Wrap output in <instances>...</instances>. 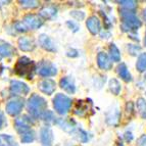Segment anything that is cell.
<instances>
[{
	"instance_id": "obj_42",
	"label": "cell",
	"mask_w": 146,
	"mask_h": 146,
	"mask_svg": "<svg viewBox=\"0 0 146 146\" xmlns=\"http://www.w3.org/2000/svg\"><path fill=\"white\" fill-rule=\"evenodd\" d=\"M145 79H146V76H145Z\"/></svg>"
},
{
	"instance_id": "obj_2",
	"label": "cell",
	"mask_w": 146,
	"mask_h": 146,
	"mask_svg": "<svg viewBox=\"0 0 146 146\" xmlns=\"http://www.w3.org/2000/svg\"><path fill=\"white\" fill-rule=\"evenodd\" d=\"M35 71H36V66H35L34 61L31 60L27 56L20 57L15 66V74L20 77L29 79V80L33 79Z\"/></svg>"
},
{
	"instance_id": "obj_23",
	"label": "cell",
	"mask_w": 146,
	"mask_h": 146,
	"mask_svg": "<svg viewBox=\"0 0 146 146\" xmlns=\"http://www.w3.org/2000/svg\"><path fill=\"white\" fill-rule=\"evenodd\" d=\"M108 51H110V55L111 57V59L113 61H119L121 60V52H119V48L115 46V44L111 43L110 45V48H108Z\"/></svg>"
},
{
	"instance_id": "obj_8",
	"label": "cell",
	"mask_w": 146,
	"mask_h": 146,
	"mask_svg": "<svg viewBox=\"0 0 146 146\" xmlns=\"http://www.w3.org/2000/svg\"><path fill=\"white\" fill-rule=\"evenodd\" d=\"M24 25L28 30H37L43 25V21L36 15H25L23 20Z\"/></svg>"
},
{
	"instance_id": "obj_16",
	"label": "cell",
	"mask_w": 146,
	"mask_h": 146,
	"mask_svg": "<svg viewBox=\"0 0 146 146\" xmlns=\"http://www.w3.org/2000/svg\"><path fill=\"white\" fill-rule=\"evenodd\" d=\"M97 64L101 70L110 71L112 68V61L110 60V56L104 52H99L97 55Z\"/></svg>"
},
{
	"instance_id": "obj_26",
	"label": "cell",
	"mask_w": 146,
	"mask_h": 146,
	"mask_svg": "<svg viewBox=\"0 0 146 146\" xmlns=\"http://www.w3.org/2000/svg\"><path fill=\"white\" fill-rule=\"evenodd\" d=\"M108 86H110V90L112 92V94L115 95L119 94V92H121V84H119V82L117 79H111L110 81Z\"/></svg>"
},
{
	"instance_id": "obj_22",
	"label": "cell",
	"mask_w": 146,
	"mask_h": 146,
	"mask_svg": "<svg viewBox=\"0 0 146 146\" xmlns=\"http://www.w3.org/2000/svg\"><path fill=\"white\" fill-rule=\"evenodd\" d=\"M0 143L2 144L3 146H17V141L15 140L13 137L5 134L0 135Z\"/></svg>"
},
{
	"instance_id": "obj_4",
	"label": "cell",
	"mask_w": 146,
	"mask_h": 146,
	"mask_svg": "<svg viewBox=\"0 0 146 146\" xmlns=\"http://www.w3.org/2000/svg\"><path fill=\"white\" fill-rule=\"evenodd\" d=\"M53 106L57 113H59V115H66V112L71 110L72 99L70 97H68L66 95L58 93L53 98Z\"/></svg>"
},
{
	"instance_id": "obj_9",
	"label": "cell",
	"mask_w": 146,
	"mask_h": 146,
	"mask_svg": "<svg viewBox=\"0 0 146 146\" xmlns=\"http://www.w3.org/2000/svg\"><path fill=\"white\" fill-rule=\"evenodd\" d=\"M53 132L49 127H43L40 130V142L42 146H53Z\"/></svg>"
},
{
	"instance_id": "obj_33",
	"label": "cell",
	"mask_w": 146,
	"mask_h": 146,
	"mask_svg": "<svg viewBox=\"0 0 146 146\" xmlns=\"http://www.w3.org/2000/svg\"><path fill=\"white\" fill-rule=\"evenodd\" d=\"M128 49H129V53L131 55H137V53L141 50V47L137 46V45H129Z\"/></svg>"
},
{
	"instance_id": "obj_32",
	"label": "cell",
	"mask_w": 146,
	"mask_h": 146,
	"mask_svg": "<svg viewBox=\"0 0 146 146\" xmlns=\"http://www.w3.org/2000/svg\"><path fill=\"white\" fill-rule=\"evenodd\" d=\"M41 119L43 121H45V122H51V121L55 122V117H53V113L51 111H49V110H46V111L44 112Z\"/></svg>"
},
{
	"instance_id": "obj_18",
	"label": "cell",
	"mask_w": 146,
	"mask_h": 146,
	"mask_svg": "<svg viewBox=\"0 0 146 146\" xmlns=\"http://www.w3.org/2000/svg\"><path fill=\"white\" fill-rule=\"evenodd\" d=\"M15 48L11 44L4 40L0 39V56L3 57H10L13 54H15Z\"/></svg>"
},
{
	"instance_id": "obj_29",
	"label": "cell",
	"mask_w": 146,
	"mask_h": 146,
	"mask_svg": "<svg viewBox=\"0 0 146 146\" xmlns=\"http://www.w3.org/2000/svg\"><path fill=\"white\" fill-rule=\"evenodd\" d=\"M20 3L24 8H35L39 4L38 1H34V0H23L20 1Z\"/></svg>"
},
{
	"instance_id": "obj_20",
	"label": "cell",
	"mask_w": 146,
	"mask_h": 146,
	"mask_svg": "<svg viewBox=\"0 0 146 146\" xmlns=\"http://www.w3.org/2000/svg\"><path fill=\"white\" fill-rule=\"evenodd\" d=\"M39 15L41 17H43L44 20H52L56 17L57 15V8L55 6H45L40 10Z\"/></svg>"
},
{
	"instance_id": "obj_12",
	"label": "cell",
	"mask_w": 146,
	"mask_h": 146,
	"mask_svg": "<svg viewBox=\"0 0 146 146\" xmlns=\"http://www.w3.org/2000/svg\"><path fill=\"white\" fill-rule=\"evenodd\" d=\"M91 107H92V102L90 99L79 100L77 102V105H76L75 113L80 115V117H85L89 112V110H91Z\"/></svg>"
},
{
	"instance_id": "obj_14",
	"label": "cell",
	"mask_w": 146,
	"mask_h": 146,
	"mask_svg": "<svg viewBox=\"0 0 146 146\" xmlns=\"http://www.w3.org/2000/svg\"><path fill=\"white\" fill-rule=\"evenodd\" d=\"M86 27L88 28L89 32L92 35L98 34L100 30H101V24H100L99 19L97 17H95V15L88 17V20L86 21Z\"/></svg>"
},
{
	"instance_id": "obj_37",
	"label": "cell",
	"mask_w": 146,
	"mask_h": 146,
	"mask_svg": "<svg viewBox=\"0 0 146 146\" xmlns=\"http://www.w3.org/2000/svg\"><path fill=\"white\" fill-rule=\"evenodd\" d=\"M125 138H126L127 141H131L132 139H133V136H132V134L130 132H127L126 134H125Z\"/></svg>"
},
{
	"instance_id": "obj_35",
	"label": "cell",
	"mask_w": 146,
	"mask_h": 146,
	"mask_svg": "<svg viewBox=\"0 0 146 146\" xmlns=\"http://www.w3.org/2000/svg\"><path fill=\"white\" fill-rule=\"evenodd\" d=\"M137 146H146V135H142L137 140Z\"/></svg>"
},
{
	"instance_id": "obj_36",
	"label": "cell",
	"mask_w": 146,
	"mask_h": 146,
	"mask_svg": "<svg viewBox=\"0 0 146 146\" xmlns=\"http://www.w3.org/2000/svg\"><path fill=\"white\" fill-rule=\"evenodd\" d=\"M66 25H68V27L71 28V30H73L74 32L79 31V26L77 24H75L74 22H71V21H68V22L66 23Z\"/></svg>"
},
{
	"instance_id": "obj_3",
	"label": "cell",
	"mask_w": 146,
	"mask_h": 146,
	"mask_svg": "<svg viewBox=\"0 0 146 146\" xmlns=\"http://www.w3.org/2000/svg\"><path fill=\"white\" fill-rule=\"evenodd\" d=\"M121 17H122V29L125 32L135 31L142 26L140 20L135 15L134 10L122 9Z\"/></svg>"
},
{
	"instance_id": "obj_19",
	"label": "cell",
	"mask_w": 146,
	"mask_h": 146,
	"mask_svg": "<svg viewBox=\"0 0 146 146\" xmlns=\"http://www.w3.org/2000/svg\"><path fill=\"white\" fill-rule=\"evenodd\" d=\"M59 86H60L61 89L66 91V92L70 93V94H73L76 91V85L74 80L71 77H64L60 80L59 82Z\"/></svg>"
},
{
	"instance_id": "obj_39",
	"label": "cell",
	"mask_w": 146,
	"mask_h": 146,
	"mask_svg": "<svg viewBox=\"0 0 146 146\" xmlns=\"http://www.w3.org/2000/svg\"><path fill=\"white\" fill-rule=\"evenodd\" d=\"M2 71H3V66H1V64H0V74L2 73Z\"/></svg>"
},
{
	"instance_id": "obj_31",
	"label": "cell",
	"mask_w": 146,
	"mask_h": 146,
	"mask_svg": "<svg viewBox=\"0 0 146 146\" xmlns=\"http://www.w3.org/2000/svg\"><path fill=\"white\" fill-rule=\"evenodd\" d=\"M71 15L77 21H82L85 19V12L79 11V10H73V11H71Z\"/></svg>"
},
{
	"instance_id": "obj_15",
	"label": "cell",
	"mask_w": 146,
	"mask_h": 146,
	"mask_svg": "<svg viewBox=\"0 0 146 146\" xmlns=\"http://www.w3.org/2000/svg\"><path fill=\"white\" fill-rule=\"evenodd\" d=\"M56 125H58L61 129L64 130L66 132H68V133H75L76 130L78 129L77 126H76L75 121L73 119H55Z\"/></svg>"
},
{
	"instance_id": "obj_41",
	"label": "cell",
	"mask_w": 146,
	"mask_h": 146,
	"mask_svg": "<svg viewBox=\"0 0 146 146\" xmlns=\"http://www.w3.org/2000/svg\"><path fill=\"white\" fill-rule=\"evenodd\" d=\"M0 146H3V145H2V144H1V143H0Z\"/></svg>"
},
{
	"instance_id": "obj_7",
	"label": "cell",
	"mask_w": 146,
	"mask_h": 146,
	"mask_svg": "<svg viewBox=\"0 0 146 146\" xmlns=\"http://www.w3.org/2000/svg\"><path fill=\"white\" fill-rule=\"evenodd\" d=\"M33 125L32 117H29L28 115H23L21 117H17L15 121V127L17 131L21 134H24L26 132L31 130V126Z\"/></svg>"
},
{
	"instance_id": "obj_40",
	"label": "cell",
	"mask_w": 146,
	"mask_h": 146,
	"mask_svg": "<svg viewBox=\"0 0 146 146\" xmlns=\"http://www.w3.org/2000/svg\"><path fill=\"white\" fill-rule=\"evenodd\" d=\"M145 45H146V36H145Z\"/></svg>"
},
{
	"instance_id": "obj_34",
	"label": "cell",
	"mask_w": 146,
	"mask_h": 146,
	"mask_svg": "<svg viewBox=\"0 0 146 146\" xmlns=\"http://www.w3.org/2000/svg\"><path fill=\"white\" fill-rule=\"evenodd\" d=\"M15 30H17V32H27L28 31L27 27L25 26L23 22L17 23V24H15Z\"/></svg>"
},
{
	"instance_id": "obj_5",
	"label": "cell",
	"mask_w": 146,
	"mask_h": 146,
	"mask_svg": "<svg viewBox=\"0 0 146 146\" xmlns=\"http://www.w3.org/2000/svg\"><path fill=\"white\" fill-rule=\"evenodd\" d=\"M37 73L39 76L44 77V78H48V77H53L57 74V68L54 66L51 61L49 60H41L36 68Z\"/></svg>"
},
{
	"instance_id": "obj_10",
	"label": "cell",
	"mask_w": 146,
	"mask_h": 146,
	"mask_svg": "<svg viewBox=\"0 0 146 146\" xmlns=\"http://www.w3.org/2000/svg\"><path fill=\"white\" fill-rule=\"evenodd\" d=\"M38 88L42 93L47 95H51L54 93L56 88V84L51 79H44L38 83Z\"/></svg>"
},
{
	"instance_id": "obj_17",
	"label": "cell",
	"mask_w": 146,
	"mask_h": 146,
	"mask_svg": "<svg viewBox=\"0 0 146 146\" xmlns=\"http://www.w3.org/2000/svg\"><path fill=\"white\" fill-rule=\"evenodd\" d=\"M17 44H19V47H20L21 50L23 51H32L34 50L35 47H36V44H35V41L32 38H29V37H21L19 41H17Z\"/></svg>"
},
{
	"instance_id": "obj_13",
	"label": "cell",
	"mask_w": 146,
	"mask_h": 146,
	"mask_svg": "<svg viewBox=\"0 0 146 146\" xmlns=\"http://www.w3.org/2000/svg\"><path fill=\"white\" fill-rule=\"evenodd\" d=\"M38 42H39L40 46H41L43 49H45V50H47V51H50V52L56 51L55 43H54L53 40H52L49 36H47L46 34L40 35L39 39H38Z\"/></svg>"
},
{
	"instance_id": "obj_38",
	"label": "cell",
	"mask_w": 146,
	"mask_h": 146,
	"mask_svg": "<svg viewBox=\"0 0 146 146\" xmlns=\"http://www.w3.org/2000/svg\"><path fill=\"white\" fill-rule=\"evenodd\" d=\"M3 123H4V117H3V115H2V113L0 112V128L2 127Z\"/></svg>"
},
{
	"instance_id": "obj_28",
	"label": "cell",
	"mask_w": 146,
	"mask_h": 146,
	"mask_svg": "<svg viewBox=\"0 0 146 146\" xmlns=\"http://www.w3.org/2000/svg\"><path fill=\"white\" fill-rule=\"evenodd\" d=\"M74 134L76 135V137H77V139L78 140H80L81 142H83V143H85V142H87L88 141V134L86 133L84 130H82V129H77L76 130V132L74 133Z\"/></svg>"
},
{
	"instance_id": "obj_6",
	"label": "cell",
	"mask_w": 146,
	"mask_h": 146,
	"mask_svg": "<svg viewBox=\"0 0 146 146\" xmlns=\"http://www.w3.org/2000/svg\"><path fill=\"white\" fill-rule=\"evenodd\" d=\"M25 105V100L21 97H15L13 99L9 100L6 104V112H7L9 115H12V117H15L19 113H21V111L23 110Z\"/></svg>"
},
{
	"instance_id": "obj_11",
	"label": "cell",
	"mask_w": 146,
	"mask_h": 146,
	"mask_svg": "<svg viewBox=\"0 0 146 146\" xmlns=\"http://www.w3.org/2000/svg\"><path fill=\"white\" fill-rule=\"evenodd\" d=\"M10 91H11L13 94L26 95L29 93L30 88L27 84L22 82V81L12 80L11 82H10Z\"/></svg>"
},
{
	"instance_id": "obj_1",
	"label": "cell",
	"mask_w": 146,
	"mask_h": 146,
	"mask_svg": "<svg viewBox=\"0 0 146 146\" xmlns=\"http://www.w3.org/2000/svg\"><path fill=\"white\" fill-rule=\"evenodd\" d=\"M27 107L29 113L34 119H41L42 115L47 108V102L43 97L38 94H32L31 97L28 99Z\"/></svg>"
},
{
	"instance_id": "obj_24",
	"label": "cell",
	"mask_w": 146,
	"mask_h": 146,
	"mask_svg": "<svg viewBox=\"0 0 146 146\" xmlns=\"http://www.w3.org/2000/svg\"><path fill=\"white\" fill-rule=\"evenodd\" d=\"M137 110L142 119H146V100L144 98L137 99Z\"/></svg>"
},
{
	"instance_id": "obj_30",
	"label": "cell",
	"mask_w": 146,
	"mask_h": 146,
	"mask_svg": "<svg viewBox=\"0 0 146 146\" xmlns=\"http://www.w3.org/2000/svg\"><path fill=\"white\" fill-rule=\"evenodd\" d=\"M119 3L122 6H124V9H129V10H134L135 7L137 6L136 1L130 0V1H119Z\"/></svg>"
},
{
	"instance_id": "obj_25",
	"label": "cell",
	"mask_w": 146,
	"mask_h": 146,
	"mask_svg": "<svg viewBox=\"0 0 146 146\" xmlns=\"http://www.w3.org/2000/svg\"><path fill=\"white\" fill-rule=\"evenodd\" d=\"M136 68L140 73L146 71V53H141L139 55L136 63Z\"/></svg>"
},
{
	"instance_id": "obj_27",
	"label": "cell",
	"mask_w": 146,
	"mask_h": 146,
	"mask_svg": "<svg viewBox=\"0 0 146 146\" xmlns=\"http://www.w3.org/2000/svg\"><path fill=\"white\" fill-rule=\"evenodd\" d=\"M21 140H22L23 143H31V142H33L35 140V132L30 130V131L22 134Z\"/></svg>"
},
{
	"instance_id": "obj_21",
	"label": "cell",
	"mask_w": 146,
	"mask_h": 146,
	"mask_svg": "<svg viewBox=\"0 0 146 146\" xmlns=\"http://www.w3.org/2000/svg\"><path fill=\"white\" fill-rule=\"evenodd\" d=\"M117 74H119V77H121L125 82H131L132 81V76L125 63H121V64L117 66Z\"/></svg>"
}]
</instances>
